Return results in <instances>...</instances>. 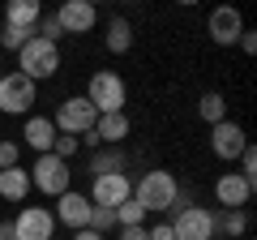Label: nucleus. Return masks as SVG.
I'll return each mask as SVG.
<instances>
[{
    "label": "nucleus",
    "instance_id": "nucleus-1",
    "mask_svg": "<svg viewBox=\"0 0 257 240\" xmlns=\"http://www.w3.org/2000/svg\"><path fill=\"white\" fill-rule=\"evenodd\" d=\"M133 202H138L146 214H167V210H176V202H180V185H176L172 172L150 167V172L138 176V185H133Z\"/></svg>",
    "mask_w": 257,
    "mask_h": 240
},
{
    "label": "nucleus",
    "instance_id": "nucleus-23",
    "mask_svg": "<svg viewBox=\"0 0 257 240\" xmlns=\"http://www.w3.org/2000/svg\"><path fill=\"white\" fill-rule=\"evenodd\" d=\"M111 214H116V227H146V210H142L133 197H128V202H120Z\"/></svg>",
    "mask_w": 257,
    "mask_h": 240
},
{
    "label": "nucleus",
    "instance_id": "nucleus-11",
    "mask_svg": "<svg viewBox=\"0 0 257 240\" xmlns=\"http://www.w3.org/2000/svg\"><path fill=\"white\" fill-rule=\"evenodd\" d=\"M56 22H60V35H86V30H94L99 13L90 0H64L56 9Z\"/></svg>",
    "mask_w": 257,
    "mask_h": 240
},
{
    "label": "nucleus",
    "instance_id": "nucleus-31",
    "mask_svg": "<svg viewBox=\"0 0 257 240\" xmlns=\"http://www.w3.org/2000/svg\"><path fill=\"white\" fill-rule=\"evenodd\" d=\"M73 240H107V236H99V231H90V227H82V231H77Z\"/></svg>",
    "mask_w": 257,
    "mask_h": 240
},
{
    "label": "nucleus",
    "instance_id": "nucleus-10",
    "mask_svg": "<svg viewBox=\"0 0 257 240\" xmlns=\"http://www.w3.org/2000/svg\"><path fill=\"white\" fill-rule=\"evenodd\" d=\"M56 219L47 206H22V214L13 219V236L18 240H52Z\"/></svg>",
    "mask_w": 257,
    "mask_h": 240
},
{
    "label": "nucleus",
    "instance_id": "nucleus-17",
    "mask_svg": "<svg viewBox=\"0 0 257 240\" xmlns=\"http://www.w3.org/2000/svg\"><path fill=\"white\" fill-rule=\"evenodd\" d=\"M26 193H30V172L26 167H5L0 172V197L5 202H26Z\"/></svg>",
    "mask_w": 257,
    "mask_h": 240
},
{
    "label": "nucleus",
    "instance_id": "nucleus-24",
    "mask_svg": "<svg viewBox=\"0 0 257 240\" xmlns=\"http://www.w3.org/2000/svg\"><path fill=\"white\" fill-rule=\"evenodd\" d=\"M111 227H116V214H111L107 206H90V231H99V236H107Z\"/></svg>",
    "mask_w": 257,
    "mask_h": 240
},
{
    "label": "nucleus",
    "instance_id": "nucleus-3",
    "mask_svg": "<svg viewBox=\"0 0 257 240\" xmlns=\"http://www.w3.org/2000/svg\"><path fill=\"white\" fill-rule=\"evenodd\" d=\"M86 99H90V107L99 111V116H107V111H124L128 86H124V77H120L116 69H99V73L90 77V86H86Z\"/></svg>",
    "mask_w": 257,
    "mask_h": 240
},
{
    "label": "nucleus",
    "instance_id": "nucleus-8",
    "mask_svg": "<svg viewBox=\"0 0 257 240\" xmlns=\"http://www.w3.org/2000/svg\"><path fill=\"white\" fill-rule=\"evenodd\" d=\"M90 206H107V210H116L120 202H128L133 197V180H128V172H107V176H90Z\"/></svg>",
    "mask_w": 257,
    "mask_h": 240
},
{
    "label": "nucleus",
    "instance_id": "nucleus-6",
    "mask_svg": "<svg viewBox=\"0 0 257 240\" xmlns=\"http://www.w3.org/2000/svg\"><path fill=\"white\" fill-rule=\"evenodd\" d=\"M69 163L64 159H56V155H39L35 159V167H30V189H39V193H47V197H60V193H69Z\"/></svg>",
    "mask_w": 257,
    "mask_h": 240
},
{
    "label": "nucleus",
    "instance_id": "nucleus-5",
    "mask_svg": "<svg viewBox=\"0 0 257 240\" xmlns=\"http://www.w3.org/2000/svg\"><path fill=\"white\" fill-rule=\"evenodd\" d=\"M35 94H39V86L30 82L26 73H0V111L5 116H26L30 107H35Z\"/></svg>",
    "mask_w": 257,
    "mask_h": 240
},
{
    "label": "nucleus",
    "instance_id": "nucleus-25",
    "mask_svg": "<svg viewBox=\"0 0 257 240\" xmlns=\"http://www.w3.org/2000/svg\"><path fill=\"white\" fill-rule=\"evenodd\" d=\"M77 146H82V142H77V138H64V133H56V146H52V155L69 163V159L77 155Z\"/></svg>",
    "mask_w": 257,
    "mask_h": 240
},
{
    "label": "nucleus",
    "instance_id": "nucleus-7",
    "mask_svg": "<svg viewBox=\"0 0 257 240\" xmlns=\"http://www.w3.org/2000/svg\"><path fill=\"white\" fill-rule=\"evenodd\" d=\"M172 236L176 240H214V210H206V206H176Z\"/></svg>",
    "mask_w": 257,
    "mask_h": 240
},
{
    "label": "nucleus",
    "instance_id": "nucleus-18",
    "mask_svg": "<svg viewBox=\"0 0 257 240\" xmlns=\"http://www.w3.org/2000/svg\"><path fill=\"white\" fill-rule=\"evenodd\" d=\"M94 138L111 142V146L124 142L128 138V116H124V111H107V116H99V120H94Z\"/></svg>",
    "mask_w": 257,
    "mask_h": 240
},
{
    "label": "nucleus",
    "instance_id": "nucleus-28",
    "mask_svg": "<svg viewBox=\"0 0 257 240\" xmlns=\"http://www.w3.org/2000/svg\"><path fill=\"white\" fill-rule=\"evenodd\" d=\"M146 236L150 240H176L172 236V223H155V227H146Z\"/></svg>",
    "mask_w": 257,
    "mask_h": 240
},
{
    "label": "nucleus",
    "instance_id": "nucleus-32",
    "mask_svg": "<svg viewBox=\"0 0 257 240\" xmlns=\"http://www.w3.org/2000/svg\"><path fill=\"white\" fill-rule=\"evenodd\" d=\"M0 240H18L13 236V223H0Z\"/></svg>",
    "mask_w": 257,
    "mask_h": 240
},
{
    "label": "nucleus",
    "instance_id": "nucleus-4",
    "mask_svg": "<svg viewBox=\"0 0 257 240\" xmlns=\"http://www.w3.org/2000/svg\"><path fill=\"white\" fill-rule=\"evenodd\" d=\"M94 120H99V111L90 107V99H86V94H69V99L60 103V111L52 116V125L64 138H86V133L94 129Z\"/></svg>",
    "mask_w": 257,
    "mask_h": 240
},
{
    "label": "nucleus",
    "instance_id": "nucleus-2",
    "mask_svg": "<svg viewBox=\"0 0 257 240\" xmlns=\"http://www.w3.org/2000/svg\"><path fill=\"white\" fill-rule=\"evenodd\" d=\"M18 73H26L30 82H43V77H56L60 73V43H47V39L30 35L26 47L18 52Z\"/></svg>",
    "mask_w": 257,
    "mask_h": 240
},
{
    "label": "nucleus",
    "instance_id": "nucleus-9",
    "mask_svg": "<svg viewBox=\"0 0 257 240\" xmlns=\"http://www.w3.org/2000/svg\"><path fill=\"white\" fill-rule=\"evenodd\" d=\"M210 150L223 159V163H236V159L248 150V133L240 129L236 120H219V125H210Z\"/></svg>",
    "mask_w": 257,
    "mask_h": 240
},
{
    "label": "nucleus",
    "instance_id": "nucleus-13",
    "mask_svg": "<svg viewBox=\"0 0 257 240\" xmlns=\"http://www.w3.org/2000/svg\"><path fill=\"white\" fill-rule=\"evenodd\" d=\"M52 219H60L64 227H73V231H82V227H90V197L86 193H60L56 197V210H52Z\"/></svg>",
    "mask_w": 257,
    "mask_h": 240
},
{
    "label": "nucleus",
    "instance_id": "nucleus-26",
    "mask_svg": "<svg viewBox=\"0 0 257 240\" xmlns=\"http://www.w3.org/2000/svg\"><path fill=\"white\" fill-rule=\"evenodd\" d=\"M240 176H244L248 185H253V189H257V155H253V146H248V150H244V155H240Z\"/></svg>",
    "mask_w": 257,
    "mask_h": 240
},
{
    "label": "nucleus",
    "instance_id": "nucleus-14",
    "mask_svg": "<svg viewBox=\"0 0 257 240\" xmlns=\"http://www.w3.org/2000/svg\"><path fill=\"white\" fill-rule=\"evenodd\" d=\"M240 35H244V18H240V9L223 5V9L210 13V39H214L219 47H231Z\"/></svg>",
    "mask_w": 257,
    "mask_h": 240
},
{
    "label": "nucleus",
    "instance_id": "nucleus-20",
    "mask_svg": "<svg viewBox=\"0 0 257 240\" xmlns=\"http://www.w3.org/2000/svg\"><path fill=\"white\" fill-rule=\"evenodd\" d=\"M214 231H223V236H244L248 231V210H219L214 214Z\"/></svg>",
    "mask_w": 257,
    "mask_h": 240
},
{
    "label": "nucleus",
    "instance_id": "nucleus-30",
    "mask_svg": "<svg viewBox=\"0 0 257 240\" xmlns=\"http://www.w3.org/2000/svg\"><path fill=\"white\" fill-rule=\"evenodd\" d=\"M236 43H240V47H244V52H257V35H253V30H244V35H240V39H236Z\"/></svg>",
    "mask_w": 257,
    "mask_h": 240
},
{
    "label": "nucleus",
    "instance_id": "nucleus-19",
    "mask_svg": "<svg viewBox=\"0 0 257 240\" xmlns=\"http://www.w3.org/2000/svg\"><path fill=\"white\" fill-rule=\"evenodd\" d=\"M128 47H133V26H128L124 18H111V22H107V52L124 56Z\"/></svg>",
    "mask_w": 257,
    "mask_h": 240
},
{
    "label": "nucleus",
    "instance_id": "nucleus-22",
    "mask_svg": "<svg viewBox=\"0 0 257 240\" xmlns=\"http://www.w3.org/2000/svg\"><path fill=\"white\" fill-rule=\"evenodd\" d=\"M107 172H124V155H120V150H99V155H90V176H107Z\"/></svg>",
    "mask_w": 257,
    "mask_h": 240
},
{
    "label": "nucleus",
    "instance_id": "nucleus-29",
    "mask_svg": "<svg viewBox=\"0 0 257 240\" xmlns=\"http://www.w3.org/2000/svg\"><path fill=\"white\" fill-rule=\"evenodd\" d=\"M120 240H150L146 227H120Z\"/></svg>",
    "mask_w": 257,
    "mask_h": 240
},
{
    "label": "nucleus",
    "instance_id": "nucleus-33",
    "mask_svg": "<svg viewBox=\"0 0 257 240\" xmlns=\"http://www.w3.org/2000/svg\"><path fill=\"white\" fill-rule=\"evenodd\" d=\"M0 69H5V56H0Z\"/></svg>",
    "mask_w": 257,
    "mask_h": 240
},
{
    "label": "nucleus",
    "instance_id": "nucleus-27",
    "mask_svg": "<svg viewBox=\"0 0 257 240\" xmlns=\"http://www.w3.org/2000/svg\"><path fill=\"white\" fill-rule=\"evenodd\" d=\"M18 159H22V150H18V142H0V172H5V167H18Z\"/></svg>",
    "mask_w": 257,
    "mask_h": 240
},
{
    "label": "nucleus",
    "instance_id": "nucleus-16",
    "mask_svg": "<svg viewBox=\"0 0 257 240\" xmlns=\"http://www.w3.org/2000/svg\"><path fill=\"white\" fill-rule=\"evenodd\" d=\"M39 18H43L39 0H9L5 5V26H13V30H35Z\"/></svg>",
    "mask_w": 257,
    "mask_h": 240
},
{
    "label": "nucleus",
    "instance_id": "nucleus-21",
    "mask_svg": "<svg viewBox=\"0 0 257 240\" xmlns=\"http://www.w3.org/2000/svg\"><path fill=\"white\" fill-rule=\"evenodd\" d=\"M197 116L206 120V125H219V120H227V103H223L219 90H206L202 99H197Z\"/></svg>",
    "mask_w": 257,
    "mask_h": 240
},
{
    "label": "nucleus",
    "instance_id": "nucleus-15",
    "mask_svg": "<svg viewBox=\"0 0 257 240\" xmlns=\"http://www.w3.org/2000/svg\"><path fill=\"white\" fill-rule=\"evenodd\" d=\"M22 138H26L30 150H39V155H52V146H56V125H52V116H30V120H26V129H22Z\"/></svg>",
    "mask_w": 257,
    "mask_h": 240
},
{
    "label": "nucleus",
    "instance_id": "nucleus-12",
    "mask_svg": "<svg viewBox=\"0 0 257 240\" xmlns=\"http://www.w3.org/2000/svg\"><path fill=\"white\" fill-rule=\"evenodd\" d=\"M214 197H219L223 210H244V206L253 202V185H248L240 172H223L219 180H214Z\"/></svg>",
    "mask_w": 257,
    "mask_h": 240
}]
</instances>
